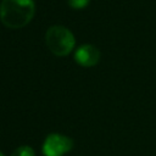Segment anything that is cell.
Masks as SVG:
<instances>
[{
    "mask_svg": "<svg viewBox=\"0 0 156 156\" xmlns=\"http://www.w3.org/2000/svg\"><path fill=\"white\" fill-rule=\"evenodd\" d=\"M73 147V140L66 135L52 133L43 143V154L45 156H63Z\"/></svg>",
    "mask_w": 156,
    "mask_h": 156,
    "instance_id": "obj_3",
    "label": "cell"
},
{
    "mask_svg": "<svg viewBox=\"0 0 156 156\" xmlns=\"http://www.w3.org/2000/svg\"><path fill=\"white\" fill-rule=\"evenodd\" d=\"M10 156H35V152L30 146L23 145V146L15 149Z\"/></svg>",
    "mask_w": 156,
    "mask_h": 156,
    "instance_id": "obj_5",
    "label": "cell"
},
{
    "mask_svg": "<svg viewBox=\"0 0 156 156\" xmlns=\"http://www.w3.org/2000/svg\"><path fill=\"white\" fill-rule=\"evenodd\" d=\"M67 2L73 9H83L89 4V0H67Z\"/></svg>",
    "mask_w": 156,
    "mask_h": 156,
    "instance_id": "obj_6",
    "label": "cell"
},
{
    "mask_svg": "<svg viewBox=\"0 0 156 156\" xmlns=\"http://www.w3.org/2000/svg\"><path fill=\"white\" fill-rule=\"evenodd\" d=\"M74 60L84 67H91L99 62L100 51L96 46L91 44H83L76 50Z\"/></svg>",
    "mask_w": 156,
    "mask_h": 156,
    "instance_id": "obj_4",
    "label": "cell"
},
{
    "mask_svg": "<svg viewBox=\"0 0 156 156\" xmlns=\"http://www.w3.org/2000/svg\"><path fill=\"white\" fill-rule=\"evenodd\" d=\"M33 0H2L0 4V18L9 28L24 27L34 15Z\"/></svg>",
    "mask_w": 156,
    "mask_h": 156,
    "instance_id": "obj_1",
    "label": "cell"
},
{
    "mask_svg": "<svg viewBox=\"0 0 156 156\" xmlns=\"http://www.w3.org/2000/svg\"><path fill=\"white\" fill-rule=\"evenodd\" d=\"M0 156H4V155H2V152H1V151H0Z\"/></svg>",
    "mask_w": 156,
    "mask_h": 156,
    "instance_id": "obj_7",
    "label": "cell"
},
{
    "mask_svg": "<svg viewBox=\"0 0 156 156\" xmlns=\"http://www.w3.org/2000/svg\"><path fill=\"white\" fill-rule=\"evenodd\" d=\"M45 41L50 51L57 56L69 54L76 44L73 33L63 26H51L45 33Z\"/></svg>",
    "mask_w": 156,
    "mask_h": 156,
    "instance_id": "obj_2",
    "label": "cell"
}]
</instances>
